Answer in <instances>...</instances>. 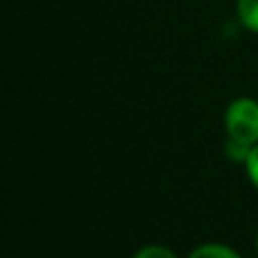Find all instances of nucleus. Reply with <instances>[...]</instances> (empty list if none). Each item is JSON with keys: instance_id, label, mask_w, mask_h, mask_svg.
I'll list each match as a JSON object with an SVG mask.
<instances>
[{"instance_id": "nucleus-5", "label": "nucleus", "mask_w": 258, "mask_h": 258, "mask_svg": "<svg viewBox=\"0 0 258 258\" xmlns=\"http://www.w3.org/2000/svg\"><path fill=\"white\" fill-rule=\"evenodd\" d=\"M134 258H179V256L165 245H143L141 249H136Z\"/></svg>"}, {"instance_id": "nucleus-1", "label": "nucleus", "mask_w": 258, "mask_h": 258, "mask_svg": "<svg viewBox=\"0 0 258 258\" xmlns=\"http://www.w3.org/2000/svg\"><path fill=\"white\" fill-rule=\"evenodd\" d=\"M224 129L229 138L249 143H258V100L256 98H236L229 102L224 111Z\"/></svg>"}, {"instance_id": "nucleus-3", "label": "nucleus", "mask_w": 258, "mask_h": 258, "mask_svg": "<svg viewBox=\"0 0 258 258\" xmlns=\"http://www.w3.org/2000/svg\"><path fill=\"white\" fill-rule=\"evenodd\" d=\"M238 21L245 30L258 34V0H238L236 3Z\"/></svg>"}, {"instance_id": "nucleus-7", "label": "nucleus", "mask_w": 258, "mask_h": 258, "mask_svg": "<svg viewBox=\"0 0 258 258\" xmlns=\"http://www.w3.org/2000/svg\"><path fill=\"white\" fill-rule=\"evenodd\" d=\"M256 249H258V233H256Z\"/></svg>"}, {"instance_id": "nucleus-2", "label": "nucleus", "mask_w": 258, "mask_h": 258, "mask_svg": "<svg viewBox=\"0 0 258 258\" xmlns=\"http://www.w3.org/2000/svg\"><path fill=\"white\" fill-rule=\"evenodd\" d=\"M188 258H242L233 247L224 245V242H204V245L195 247L188 254Z\"/></svg>"}, {"instance_id": "nucleus-4", "label": "nucleus", "mask_w": 258, "mask_h": 258, "mask_svg": "<svg viewBox=\"0 0 258 258\" xmlns=\"http://www.w3.org/2000/svg\"><path fill=\"white\" fill-rule=\"evenodd\" d=\"M251 147H254V145L242 143V141H236V138H229V136H227V141H224V152H227V159L233 161V163H240V165H245V161H247V156H249Z\"/></svg>"}, {"instance_id": "nucleus-6", "label": "nucleus", "mask_w": 258, "mask_h": 258, "mask_svg": "<svg viewBox=\"0 0 258 258\" xmlns=\"http://www.w3.org/2000/svg\"><path fill=\"white\" fill-rule=\"evenodd\" d=\"M242 168H245V172H247V179L258 188V143L251 147V152H249V156H247Z\"/></svg>"}]
</instances>
